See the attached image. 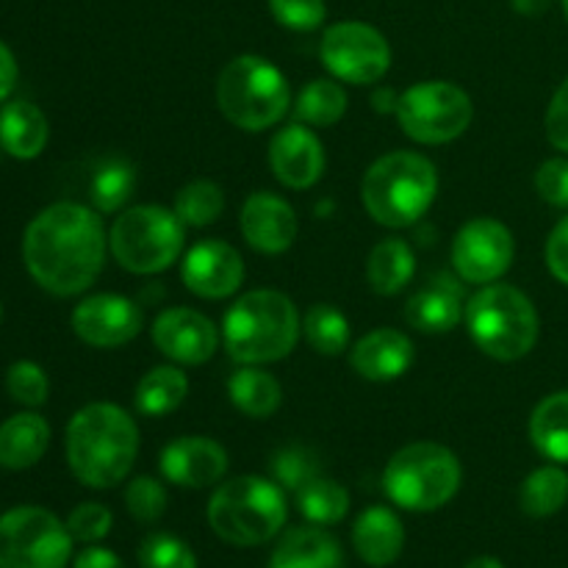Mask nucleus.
Here are the masks:
<instances>
[{"mask_svg": "<svg viewBox=\"0 0 568 568\" xmlns=\"http://www.w3.org/2000/svg\"><path fill=\"white\" fill-rule=\"evenodd\" d=\"M105 247L109 239L98 211L81 203H55L26 227L22 258L44 292L72 297L98 281Z\"/></svg>", "mask_w": 568, "mask_h": 568, "instance_id": "f257e3e1", "label": "nucleus"}, {"mask_svg": "<svg viewBox=\"0 0 568 568\" xmlns=\"http://www.w3.org/2000/svg\"><path fill=\"white\" fill-rule=\"evenodd\" d=\"M139 453V427L125 408L92 403L67 425V464L89 488H111L131 475Z\"/></svg>", "mask_w": 568, "mask_h": 568, "instance_id": "f03ea898", "label": "nucleus"}, {"mask_svg": "<svg viewBox=\"0 0 568 568\" xmlns=\"http://www.w3.org/2000/svg\"><path fill=\"white\" fill-rule=\"evenodd\" d=\"M303 333L297 305L281 292L255 288L227 308L222 344L236 364H275L292 355Z\"/></svg>", "mask_w": 568, "mask_h": 568, "instance_id": "7ed1b4c3", "label": "nucleus"}, {"mask_svg": "<svg viewBox=\"0 0 568 568\" xmlns=\"http://www.w3.org/2000/svg\"><path fill=\"white\" fill-rule=\"evenodd\" d=\"M438 194V172L430 159L408 150L386 153L366 170L361 197L377 225L410 227L430 211Z\"/></svg>", "mask_w": 568, "mask_h": 568, "instance_id": "20e7f679", "label": "nucleus"}, {"mask_svg": "<svg viewBox=\"0 0 568 568\" xmlns=\"http://www.w3.org/2000/svg\"><path fill=\"white\" fill-rule=\"evenodd\" d=\"M216 105L231 125L258 133L286 116L292 92L286 75L270 59L236 55L216 78Z\"/></svg>", "mask_w": 568, "mask_h": 568, "instance_id": "39448f33", "label": "nucleus"}, {"mask_svg": "<svg viewBox=\"0 0 568 568\" xmlns=\"http://www.w3.org/2000/svg\"><path fill=\"white\" fill-rule=\"evenodd\" d=\"M209 525L233 547H258L286 525V497L277 483L244 475L222 483L209 503Z\"/></svg>", "mask_w": 568, "mask_h": 568, "instance_id": "423d86ee", "label": "nucleus"}, {"mask_svg": "<svg viewBox=\"0 0 568 568\" xmlns=\"http://www.w3.org/2000/svg\"><path fill=\"white\" fill-rule=\"evenodd\" d=\"M466 327L477 347L497 361H519L538 342V311L525 292L488 283L466 303Z\"/></svg>", "mask_w": 568, "mask_h": 568, "instance_id": "0eeeda50", "label": "nucleus"}, {"mask_svg": "<svg viewBox=\"0 0 568 568\" xmlns=\"http://www.w3.org/2000/svg\"><path fill=\"white\" fill-rule=\"evenodd\" d=\"M464 469L455 453L433 442H416L399 449L383 471L388 499L403 510H438L458 494Z\"/></svg>", "mask_w": 568, "mask_h": 568, "instance_id": "6e6552de", "label": "nucleus"}, {"mask_svg": "<svg viewBox=\"0 0 568 568\" xmlns=\"http://www.w3.org/2000/svg\"><path fill=\"white\" fill-rule=\"evenodd\" d=\"M186 225L175 211L161 205H136L122 211L109 233L116 264L133 275H159L181 258Z\"/></svg>", "mask_w": 568, "mask_h": 568, "instance_id": "1a4fd4ad", "label": "nucleus"}, {"mask_svg": "<svg viewBox=\"0 0 568 568\" xmlns=\"http://www.w3.org/2000/svg\"><path fill=\"white\" fill-rule=\"evenodd\" d=\"M471 98L449 81H425L405 89L397 103V120L405 136L419 144H447L471 125Z\"/></svg>", "mask_w": 568, "mask_h": 568, "instance_id": "9d476101", "label": "nucleus"}, {"mask_svg": "<svg viewBox=\"0 0 568 568\" xmlns=\"http://www.w3.org/2000/svg\"><path fill=\"white\" fill-rule=\"evenodd\" d=\"M72 536L44 508H14L0 516V568H64Z\"/></svg>", "mask_w": 568, "mask_h": 568, "instance_id": "9b49d317", "label": "nucleus"}, {"mask_svg": "<svg viewBox=\"0 0 568 568\" xmlns=\"http://www.w3.org/2000/svg\"><path fill=\"white\" fill-rule=\"evenodd\" d=\"M325 70L353 87L377 83L392 67V44L369 22H336L325 31L320 44Z\"/></svg>", "mask_w": 568, "mask_h": 568, "instance_id": "f8f14e48", "label": "nucleus"}, {"mask_svg": "<svg viewBox=\"0 0 568 568\" xmlns=\"http://www.w3.org/2000/svg\"><path fill=\"white\" fill-rule=\"evenodd\" d=\"M514 233L494 216L466 222L453 242V270L464 283H497L514 264Z\"/></svg>", "mask_w": 568, "mask_h": 568, "instance_id": "ddd939ff", "label": "nucleus"}, {"mask_svg": "<svg viewBox=\"0 0 568 568\" xmlns=\"http://www.w3.org/2000/svg\"><path fill=\"white\" fill-rule=\"evenodd\" d=\"M144 316L133 300L122 294H94L81 300L72 311V331L83 344L114 349L139 336Z\"/></svg>", "mask_w": 568, "mask_h": 568, "instance_id": "4468645a", "label": "nucleus"}, {"mask_svg": "<svg viewBox=\"0 0 568 568\" xmlns=\"http://www.w3.org/2000/svg\"><path fill=\"white\" fill-rule=\"evenodd\" d=\"M153 344L161 355L183 366H200L214 358L220 331L194 308H166L153 322Z\"/></svg>", "mask_w": 568, "mask_h": 568, "instance_id": "2eb2a0df", "label": "nucleus"}, {"mask_svg": "<svg viewBox=\"0 0 568 568\" xmlns=\"http://www.w3.org/2000/svg\"><path fill=\"white\" fill-rule=\"evenodd\" d=\"M181 277L192 294L203 300H225L242 288L244 261L222 239H203L186 253Z\"/></svg>", "mask_w": 568, "mask_h": 568, "instance_id": "dca6fc26", "label": "nucleus"}, {"mask_svg": "<svg viewBox=\"0 0 568 568\" xmlns=\"http://www.w3.org/2000/svg\"><path fill=\"white\" fill-rule=\"evenodd\" d=\"M272 175L286 189L303 192L311 189L325 172V148L303 122L281 128L270 142Z\"/></svg>", "mask_w": 568, "mask_h": 568, "instance_id": "f3484780", "label": "nucleus"}, {"mask_svg": "<svg viewBox=\"0 0 568 568\" xmlns=\"http://www.w3.org/2000/svg\"><path fill=\"white\" fill-rule=\"evenodd\" d=\"M242 236L255 253L281 255L297 239V214L283 197L272 192H255L244 200L239 216Z\"/></svg>", "mask_w": 568, "mask_h": 568, "instance_id": "a211bd4d", "label": "nucleus"}, {"mask_svg": "<svg viewBox=\"0 0 568 568\" xmlns=\"http://www.w3.org/2000/svg\"><path fill=\"white\" fill-rule=\"evenodd\" d=\"M227 471V453L209 436H183L161 453V475L181 488H209Z\"/></svg>", "mask_w": 568, "mask_h": 568, "instance_id": "6ab92c4d", "label": "nucleus"}, {"mask_svg": "<svg viewBox=\"0 0 568 568\" xmlns=\"http://www.w3.org/2000/svg\"><path fill=\"white\" fill-rule=\"evenodd\" d=\"M466 314L464 281L458 275H433L405 305V320L422 333H449Z\"/></svg>", "mask_w": 568, "mask_h": 568, "instance_id": "aec40b11", "label": "nucleus"}, {"mask_svg": "<svg viewBox=\"0 0 568 568\" xmlns=\"http://www.w3.org/2000/svg\"><path fill=\"white\" fill-rule=\"evenodd\" d=\"M416 349L414 342L403 331L394 327H381L361 338L349 353V366L358 372L364 381L386 383L397 381L414 366Z\"/></svg>", "mask_w": 568, "mask_h": 568, "instance_id": "412c9836", "label": "nucleus"}, {"mask_svg": "<svg viewBox=\"0 0 568 568\" xmlns=\"http://www.w3.org/2000/svg\"><path fill=\"white\" fill-rule=\"evenodd\" d=\"M353 547L366 566L386 568L403 555L405 530L399 516L392 508L372 505L355 519Z\"/></svg>", "mask_w": 568, "mask_h": 568, "instance_id": "4be33fe9", "label": "nucleus"}, {"mask_svg": "<svg viewBox=\"0 0 568 568\" xmlns=\"http://www.w3.org/2000/svg\"><path fill=\"white\" fill-rule=\"evenodd\" d=\"M272 568H344V555L331 532L314 527H294L277 541Z\"/></svg>", "mask_w": 568, "mask_h": 568, "instance_id": "5701e85b", "label": "nucleus"}, {"mask_svg": "<svg viewBox=\"0 0 568 568\" xmlns=\"http://www.w3.org/2000/svg\"><path fill=\"white\" fill-rule=\"evenodd\" d=\"M50 444V427L37 414H17L0 425V466L11 471L31 469Z\"/></svg>", "mask_w": 568, "mask_h": 568, "instance_id": "b1692460", "label": "nucleus"}, {"mask_svg": "<svg viewBox=\"0 0 568 568\" xmlns=\"http://www.w3.org/2000/svg\"><path fill=\"white\" fill-rule=\"evenodd\" d=\"M48 120L28 100H14L0 109V144L14 159H37L48 144Z\"/></svg>", "mask_w": 568, "mask_h": 568, "instance_id": "393cba45", "label": "nucleus"}, {"mask_svg": "<svg viewBox=\"0 0 568 568\" xmlns=\"http://www.w3.org/2000/svg\"><path fill=\"white\" fill-rule=\"evenodd\" d=\"M416 272V255L403 239H383L372 247L366 261V281L381 297H394L410 283Z\"/></svg>", "mask_w": 568, "mask_h": 568, "instance_id": "a878e982", "label": "nucleus"}, {"mask_svg": "<svg viewBox=\"0 0 568 568\" xmlns=\"http://www.w3.org/2000/svg\"><path fill=\"white\" fill-rule=\"evenodd\" d=\"M227 394H231L233 408L242 410L250 419H270L283 403V388L277 377L258 366H244V369L233 372V377L227 381Z\"/></svg>", "mask_w": 568, "mask_h": 568, "instance_id": "bb28decb", "label": "nucleus"}, {"mask_svg": "<svg viewBox=\"0 0 568 568\" xmlns=\"http://www.w3.org/2000/svg\"><path fill=\"white\" fill-rule=\"evenodd\" d=\"M530 442L544 458L568 464V392L538 403L530 416Z\"/></svg>", "mask_w": 568, "mask_h": 568, "instance_id": "cd10ccee", "label": "nucleus"}, {"mask_svg": "<svg viewBox=\"0 0 568 568\" xmlns=\"http://www.w3.org/2000/svg\"><path fill=\"white\" fill-rule=\"evenodd\" d=\"M186 394L189 377L178 366H155V369H150L139 381L133 403H136L139 414L159 419V416H166L181 408Z\"/></svg>", "mask_w": 568, "mask_h": 568, "instance_id": "c85d7f7f", "label": "nucleus"}, {"mask_svg": "<svg viewBox=\"0 0 568 568\" xmlns=\"http://www.w3.org/2000/svg\"><path fill=\"white\" fill-rule=\"evenodd\" d=\"M133 189H136V170L122 159L100 161L98 170L89 178V197L100 214H114L125 209L128 200L133 197Z\"/></svg>", "mask_w": 568, "mask_h": 568, "instance_id": "c756f323", "label": "nucleus"}, {"mask_svg": "<svg viewBox=\"0 0 568 568\" xmlns=\"http://www.w3.org/2000/svg\"><path fill=\"white\" fill-rule=\"evenodd\" d=\"M519 503L532 519L555 516L568 503V475L560 466H541L521 483Z\"/></svg>", "mask_w": 568, "mask_h": 568, "instance_id": "7c9ffc66", "label": "nucleus"}, {"mask_svg": "<svg viewBox=\"0 0 568 568\" xmlns=\"http://www.w3.org/2000/svg\"><path fill=\"white\" fill-rule=\"evenodd\" d=\"M347 111V92L342 83L331 81V78H316L308 87L300 92L297 103H294V114L303 125L314 128H331Z\"/></svg>", "mask_w": 568, "mask_h": 568, "instance_id": "2f4dec72", "label": "nucleus"}, {"mask_svg": "<svg viewBox=\"0 0 568 568\" xmlns=\"http://www.w3.org/2000/svg\"><path fill=\"white\" fill-rule=\"evenodd\" d=\"M303 336L314 353L336 358L349 347V322L336 305L316 303L303 316Z\"/></svg>", "mask_w": 568, "mask_h": 568, "instance_id": "473e14b6", "label": "nucleus"}, {"mask_svg": "<svg viewBox=\"0 0 568 568\" xmlns=\"http://www.w3.org/2000/svg\"><path fill=\"white\" fill-rule=\"evenodd\" d=\"M297 508L311 525H338L349 514V494L342 483L314 477L297 491Z\"/></svg>", "mask_w": 568, "mask_h": 568, "instance_id": "72a5a7b5", "label": "nucleus"}, {"mask_svg": "<svg viewBox=\"0 0 568 568\" xmlns=\"http://www.w3.org/2000/svg\"><path fill=\"white\" fill-rule=\"evenodd\" d=\"M225 209L222 189L211 181H192L175 194V214L189 227H209Z\"/></svg>", "mask_w": 568, "mask_h": 568, "instance_id": "f704fd0d", "label": "nucleus"}, {"mask_svg": "<svg viewBox=\"0 0 568 568\" xmlns=\"http://www.w3.org/2000/svg\"><path fill=\"white\" fill-rule=\"evenodd\" d=\"M272 477H275L277 486L283 491L297 494L305 483H311L314 477H320V460L314 458V453L303 447H286L281 453L272 455Z\"/></svg>", "mask_w": 568, "mask_h": 568, "instance_id": "c9c22d12", "label": "nucleus"}, {"mask_svg": "<svg viewBox=\"0 0 568 568\" xmlns=\"http://www.w3.org/2000/svg\"><path fill=\"white\" fill-rule=\"evenodd\" d=\"M139 566L142 568H197V558L186 541L170 532L148 536L139 547Z\"/></svg>", "mask_w": 568, "mask_h": 568, "instance_id": "e433bc0d", "label": "nucleus"}, {"mask_svg": "<svg viewBox=\"0 0 568 568\" xmlns=\"http://www.w3.org/2000/svg\"><path fill=\"white\" fill-rule=\"evenodd\" d=\"M125 508L142 525H153L166 510V488L153 477H136L125 488Z\"/></svg>", "mask_w": 568, "mask_h": 568, "instance_id": "4c0bfd02", "label": "nucleus"}, {"mask_svg": "<svg viewBox=\"0 0 568 568\" xmlns=\"http://www.w3.org/2000/svg\"><path fill=\"white\" fill-rule=\"evenodd\" d=\"M6 388H9L11 399L28 408H37L48 399V375L42 372V366L31 364V361H17L14 366L6 375Z\"/></svg>", "mask_w": 568, "mask_h": 568, "instance_id": "58836bf2", "label": "nucleus"}, {"mask_svg": "<svg viewBox=\"0 0 568 568\" xmlns=\"http://www.w3.org/2000/svg\"><path fill=\"white\" fill-rule=\"evenodd\" d=\"M111 510L100 503H83L67 516V530H70L72 541L81 544H98L111 532Z\"/></svg>", "mask_w": 568, "mask_h": 568, "instance_id": "ea45409f", "label": "nucleus"}, {"mask_svg": "<svg viewBox=\"0 0 568 568\" xmlns=\"http://www.w3.org/2000/svg\"><path fill=\"white\" fill-rule=\"evenodd\" d=\"M272 17L292 31H314L325 22V0H270Z\"/></svg>", "mask_w": 568, "mask_h": 568, "instance_id": "a19ab883", "label": "nucleus"}, {"mask_svg": "<svg viewBox=\"0 0 568 568\" xmlns=\"http://www.w3.org/2000/svg\"><path fill=\"white\" fill-rule=\"evenodd\" d=\"M536 189L541 200L558 209H568V161L566 159H549L538 166L536 172Z\"/></svg>", "mask_w": 568, "mask_h": 568, "instance_id": "79ce46f5", "label": "nucleus"}, {"mask_svg": "<svg viewBox=\"0 0 568 568\" xmlns=\"http://www.w3.org/2000/svg\"><path fill=\"white\" fill-rule=\"evenodd\" d=\"M544 125H547L549 142H552L558 150H564V153H568V78L560 83L558 92H555L552 103H549L547 109V120H544Z\"/></svg>", "mask_w": 568, "mask_h": 568, "instance_id": "37998d69", "label": "nucleus"}, {"mask_svg": "<svg viewBox=\"0 0 568 568\" xmlns=\"http://www.w3.org/2000/svg\"><path fill=\"white\" fill-rule=\"evenodd\" d=\"M547 266L564 286H568V216L555 225L547 239Z\"/></svg>", "mask_w": 568, "mask_h": 568, "instance_id": "c03bdc74", "label": "nucleus"}, {"mask_svg": "<svg viewBox=\"0 0 568 568\" xmlns=\"http://www.w3.org/2000/svg\"><path fill=\"white\" fill-rule=\"evenodd\" d=\"M72 568H125V566H122L120 555L111 552V549L89 547V549H83L81 555H78L75 566H72Z\"/></svg>", "mask_w": 568, "mask_h": 568, "instance_id": "a18cd8bd", "label": "nucleus"}, {"mask_svg": "<svg viewBox=\"0 0 568 568\" xmlns=\"http://www.w3.org/2000/svg\"><path fill=\"white\" fill-rule=\"evenodd\" d=\"M17 83V61L11 55V50L0 42V103L11 94Z\"/></svg>", "mask_w": 568, "mask_h": 568, "instance_id": "49530a36", "label": "nucleus"}, {"mask_svg": "<svg viewBox=\"0 0 568 568\" xmlns=\"http://www.w3.org/2000/svg\"><path fill=\"white\" fill-rule=\"evenodd\" d=\"M521 17H538L552 6V0H510Z\"/></svg>", "mask_w": 568, "mask_h": 568, "instance_id": "de8ad7c7", "label": "nucleus"}, {"mask_svg": "<svg viewBox=\"0 0 568 568\" xmlns=\"http://www.w3.org/2000/svg\"><path fill=\"white\" fill-rule=\"evenodd\" d=\"M466 568H505L497 558H475Z\"/></svg>", "mask_w": 568, "mask_h": 568, "instance_id": "09e8293b", "label": "nucleus"}, {"mask_svg": "<svg viewBox=\"0 0 568 568\" xmlns=\"http://www.w3.org/2000/svg\"><path fill=\"white\" fill-rule=\"evenodd\" d=\"M564 11H566V20H568V0H564Z\"/></svg>", "mask_w": 568, "mask_h": 568, "instance_id": "8fccbe9b", "label": "nucleus"}, {"mask_svg": "<svg viewBox=\"0 0 568 568\" xmlns=\"http://www.w3.org/2000/svg\"><path fill=\"white\" fill-rule=\"evenodd\" d=\"M0 320H3V305H0Z\"/></svg>", "mask_w": 568, "mask_h": 568, "instance_id": "3c124183", "label": "nucleus"}]
</instances>
